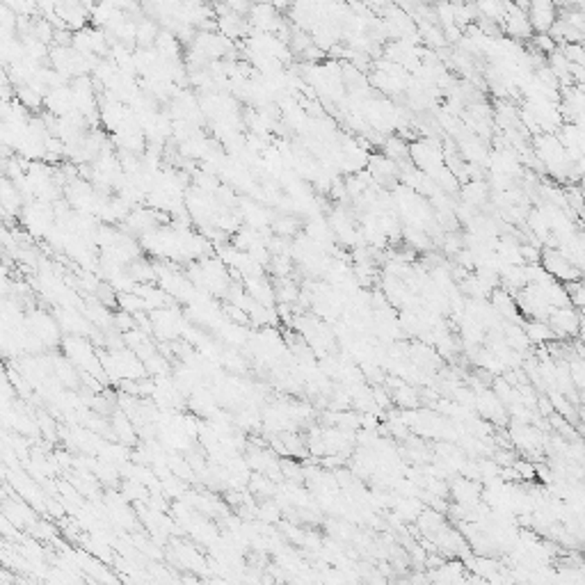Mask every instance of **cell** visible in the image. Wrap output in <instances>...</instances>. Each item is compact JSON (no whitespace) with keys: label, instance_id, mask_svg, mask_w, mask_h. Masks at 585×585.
<instances>
[{"label":"cell","instance_id":"obj_1","mask_svg":"<svg viewBox=\"0 0 585 585\" xmlns=\"http://www.w3.org/2000/svg\"><path fill=\"white\" fill-rule=\"evenodd\" d=\"M551 325L556 329L558 334H576V329L581 327V320L579 316L572 311V309H560V311H553L551 316Z\"/></svg>","mask_w":585,"mask_h":585}]
</instances>
